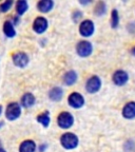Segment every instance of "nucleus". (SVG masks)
<instances>
[{"label":"nucleus","instance_id":"obj_1","mask_svg":"<svg viewBox=\"0 0 135 152\" xmlns=\"http://www.w3.org/2000/svg\"><path fill=\"white\" fill-rule=\"evenodd\" d=\"M60 142L66 149H74L78 145V138L73 133H64L60 138Z\"/></svg>","mask_w":135,"mask_h":152},{"label":"nucleus","instance_id":"obj_2","mask_svg":"<svg viewBox=\"0 0 135 152\" xmlns=\"http://www.w3.org/2000/svg\"><path fill=\"white\" fill-rule=\"evenodd\" d=\"M57 123H58L59 127H61L62 129H68L72 127V125L74 123V118L72 116V114L69 113V112H62V113L59 114Z\"/></svg>","mask_w":135,"mask_h":152},{"label":"nucleus","instance_id":"obj_3","mask_svg":"<svg viewBox=\"0 0 135 152\" xmlns=\"http://www.w3.org/2000/svg\"><path fill=\"white\" fill-rule=\"evenodd\" d=\"M20 113H21V109H20V106L17 102H12V104H9L7 106V119L15 121V119L20 116Z\"/></svg>","mask_w":135,"mask_h":152},{"label":"nucleus","instance_id":"obj_4","mask_svg":"<svg viewBox=\"0 0 135 152\" xmlns=\"http://www.w3.org/2000/svg\"><path fill=\"white\" fill-rule=\"evenodd\" d=\"M100 86H101V81H100L99 77L98 76H93L88 80L85 89H87V91L89 93H95L100 89Z\"/></svg>","mask_w":135,"mask_h":152},{"label":"nucleus","instance_id":"obj_5","mask_svg":"<svg viewBox=\"0 0 135 152\" xmlns=\"http://www.w3.org/2000/svg\"><path fill=\"white\" fill-rule=\"evenodd\" d=\"M76 49L78 55L81 57H87L92 53V45L89 41H80Z\"/></svg>","mask_w":135,"mask_h":152},{"label":"nucleus","instance_id":"obj_6","mask_svg":"<svg viewBox=\"0 0 135 152\" xmlns=\"http://www.w3.org/2000/svg\"><path fill=\"white\" fill-rule=\"evenodd\" d=\"M79 32L85 37H89L94 32V23L91 20H85L83 22H81L79 26Z\"/></svg>","mask_w":135,"mask_h":152},{"label":"nucleus","instance_id":"obj_7","mask_svg":"<svg viewBox=\"0 0 135 152\" xmlns=\"http://www.w3.org/2000/svg\"><path fill=\"white\" fill-rule=\"evenodd\" d=\"M69 104L73 108H81L85 104V99L79 93H72L69 96Z\"/></svg>","mask_w":135,"mask_h":152},{"label":"nucleus","instance_id":"obj_8","mask_svg":"<svg viewBox=\"0 0 135 152\" xmlns=\"http://www.w3.org/2000/svg\"><path fill=\"white\" fill-rule=\"evenodd\" d=\"M33 28L36 33H38V34L43 33V32L47 28V19L43 18V17H38V18H36V20L34 21Z\"/></svg>","mask_w":135,"mask_h":152},{"label":"nucleus","instance_id":"obj_9","mask_svg":"<svg viewBox=\"0 0 135 152\" xmlns=\"http://www.w3.org/2000/svg\"><path fill=\"white\" fill-rule=\"evenodd\" d=\"M13 61L19 68H23L28 64V55L24 54V53H15L13 55Z\"/></svg>","mask_w":135,"mask_h":152},{"label":"nucleus","instance_id":"obj_10","mask_svg":"<svg viewBox=\"0 0 135 152\" xmlns=\"http://www.w3.org/2000/svg\"><path fill=\"white\" fill-rule=\"evenodd\" d=\"M113 81L115 85L123 86L128 81V74L125 71H117L113 75Z\"/></svg>","mask_w":135,"mask_h":152},{"label":"nucleus","instance_id":"obj_11","mask_svg":"<svg viewBox=\"0 0 135 152\" xmlns=\"http://www.w3.org/2000/svg\"><path fill=\"white\" fill-rule=\"evenodd\" d=\"M123 115L128 119L135 117V102H129L125 106L123 110Z\"/></svg>","mask_w":135,"mask_h":152},{"label":"nucleus","instance_id":"obj_12","mask_svg":"<svg viewBox=\"0 0 135 152\" xmlns=\"http://www.w3.org/2000/svg\"><path fill=\"white\" fill-rule=\"evenodd\" d=\"M36 146L33 140H24L20 145L19 152H35Z\"/></svg>","mask_w":135,"mask_h":152},{"label":"nucleus","instance_id":"obj_13","mask_svg":"<svg viewBox=\"0 0 135 152\" xmlns=\"http://www.w3.org/2000/svg\"><path fill=\"white\" fill-rule=\"evenodd\" d=\"M54 5V2L52 0H42L40 2H38V10L42 13H47L49 11H51Z\"/></svg>","mask_w":135,"mask_h":152},{"label":"nucleus","instance_id":"obj_14","mask_svg":"<svg viewBox=\"0 0 135 152\" xmlns=\"http://www.w3.org/2000/svg\"><path fill=\"white\" fill-rule=\"evenodd\" d=\"M21 102H22V104H23V107L30 108V107H32L34 104V102H35V97H34L33 94H31V93H26V94L22 96Z\"/></svg>","mask_w":135,"mask_h":152},{"label":"nucleus","instance_id":"obj_15","mask_svg":"<svg viewBox=\"0 0 135 152\" xmlns=\"http://www.w3.org/2000/svg\"><path fill=\"white\" fill-rule=\"evenodd\" d=\"M77 80V74L75 73L74 71H70L64 75V83L68 86H72L75 83V81Z\"/></svg>","mask_w":135,"mask_h":152},{"label":"nucleus","instance_id":"obj_16","mask_svg":"<svg viewBox=\"0 0 135 152\" xmlns=\"http://www.w3.org/2000/svg\"><path fill=\"white\" fill-rule=\"evenodd\" d=\"M62 90L60 88H54L51 90L50 92V98L53 100V102H58L62 98Z\"/></svg>","mask_w":135,"mask_h":152},{"label":"nucleus","instance_id":"obj_17","mask_svg":"<svg viewBox=\"0 0 135 152\" xmlns=\"http://www.w3.org/2000/svg\"><path fill=\"white\" fill-rule=\"evenodd\" d=\"M3 32L4 34L7 36V37H14L16 32H15V28H14V26L9 21H7L3 26Z\"/></svg>","mask_w":135,"mask_h":152},{"label":"nucleus","instance_id":"obj_18","mask_svg":"<svg viewBox=\"0 0 135 152\" xmlns=\"http://www.w3.org/2000/svg\"><path fill=\"white\" fill-rule=\"evenodd\" d=\"M28 2L24 1V0H19L18 2H17L16 5V10H17V13L19 15H22L23 13L26 12V10H28Z\"/></svg>","mask_w":135,"mask_h":152},{"label":"nucleus","instance_id":"obj_19","mask_svg":"<svg viewBox=\"0 0 135 152\" xmlns=\"http://www.w3.org/2000/svg\"><path fill=\"white\" fill-rule=\"evenodd\" d=\"M38 121L40 124H42V126L47 127L49 124H50V115H49V112H45V113L40 114L39 116L37 117Z\"/></svg>","mask_w":135,"mask_h":152},{"label":"nucleus","instance_id":"obj_20","mask_svg":"<svg viewBox=\"0 0 135 152\" xmlns=\"http://www.w3.org/2000/svg\"><path fill=\"white\" fill-rule=\"evenodd\" d=\"M106 13V4L104 2H98L95 7V14L97 16H101Z\"/></svg>","mask_w":135,"mask_h":152},{"label":"nucleus","instance_id":"obj_21","mask_svg":"<svg viewBox=\"0 0 135 152\" xmlns=\"http://www.w3.org/2000/svg\"><path fill=\"white\" fill-rule=\"evenodd\" d=\"M118 13H117L116 10H113L112 11V20H111V24L112 28H116L118 26Z\"/></svg>","mask_w":135,"mask_h":152},{"label":"nucleus","instance_id":"obj_22","mask_svg":"<svg viewBox=\"0 0 135 152\" xmlns=\"http://www.w3.org/2000/svg\"><path fill=\"white\" fill-rule=\"evenodd\" d=\"M12 4H13V1H12V0H9V1H5L4 3H2V4L0 5V12H2V13L7 12V11H9V9H11Z\"/></svg>","mask_w":135,"mask_h":152},{"label":"nucleus","instance_id":"obj_23","mask_svg":"<svg viewBox=\"0 0 135 152\" xmlns=\"http://www.w3.org/2000/svg\"><path fill=\"white\" fill-rule=\"evenodd\" d=\"M132 53H133V55H135V48L133 49V51H132Z\"/></svg>","mask_w":135,"mask_h":152},{"label":"nucleus","instance_id":"obj_24","mask_svg":"<svg viewBox=\"0 0 135 152\" xmlns=\"http://www.w3.org/2000/svg\"><path fill=\"white\" fill-rule=\"evenodd\" d=\"M0 152H5V151L3 149H0Z\"/></svg>","mask_w":135,"mask_h":152},{"label":"nucleus","instance_id":"obj_25","mask_svg":"<svg viewBox=\"0 0 135 152\" xmlns=\"http://www.w3.org/2000/svg\"><path fill=\"white\" fill-rule=\"evenodd\" d=\"M1 110H2V108L0 107V114H1Z\"/></svg>","mask_w":135,"mask_h":152},{"label":"nucleus","instance_id":"obj_26","mask_svg":"<svg viewBox=\"0 0 135 152\" xmlns=\"http://www.w3.org/2000/svg\"><path fill=\"white\" fill-rule=\"evenodd\" d=\"M0 127H1V124H0Z\"/></svg>","mask_w":135,"mask_h":152}]
</instances>
